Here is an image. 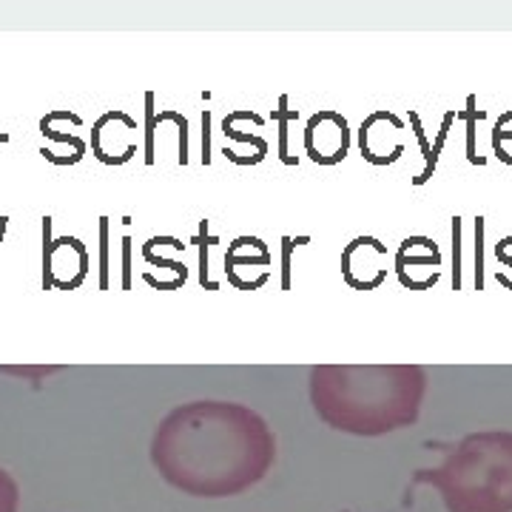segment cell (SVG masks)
I'll return each instance as SVG.
<instances>
[{
    "label": "cell",
    "mask_w": 512,
    "mask_h": 512,
    "mask_svg": "<svg viewBox=\"0 0 512 512\" xmlns=\"http://www.w3.org/2000/svg\"><path fill=\"white\" fill-rule=\"evenodd\" d=\"M413 484L439 490L447 512H512V433L481 430L444 450V461L416 470Z\"/></svg>",
    "instance_id": "3"
},
{
    "label": "cell",
    "mask_w": 512,
    "mask_h": 512,
    "mask_svg": "<svg viewBox=\"0 0 512 512\" xmlns=\"http://www.w3.org/2000/svg\"><path fill=\"white\" fill-rule=\"evenodd\" d=\"M20 487L15 478L0 467V512H18Z\"/></svg>",
    "instance_id": "5"
},
{
    "label": "cell",
    "mask_w": 512,
    "mask_h": 512,
    "mask_svg": "<svg viewBox=\"0 0 512 512\" xmlns=\"http://www.w3.org/2000/svg\"><path fill=\"white\" fill-rule=\"evenodd\" d=\"M427 373L419 365H316L311 404L328 427L362 439L419 421Z\"/></svg>",
    "instance_id": "2"
},
{
    "label": "cell",
    "mask_w": 512,
    "mask_h": 512,
    "mask_svg": "<svg viewBox=\"0 0 512 512\" xmlns=\"http://www.w3.org/2000/svg\"><path fill=\"white\" fill-rule=\"evenodd\" d=\"M274 461L271 424L239 402L180 404L151 436L154 470L194 498L242 495L271 473Z\"/></svg>",
    "instance_id": "1"
},
{
    "label": "cell",
    "mask_w": 512,
    "mask_h": 512,
    "mask_svg": "<svg viewBox=\"0 0 512 512\" xmlns=\"http://www.w3.org/2000/svg\"><path fill=\"white\" fill-rule=\"evenodd\" d=\"M350 146L348 120L336 111H319L305 128V151L313 163L333 165L345 160Z\"/></svg>",
    "instance_id": "4"
}]
</instances>
